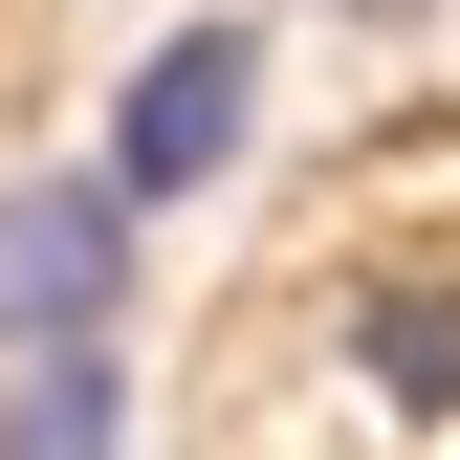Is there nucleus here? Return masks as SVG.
I'll return each instance as SVG.
<instances>
[{
	"label": "nucleus",
	"instance_id": "obj_5",
	"mask_svg": "<svg viewBox=\"0 0 460 460\" xmlns=\"http://www.w3.org/2000/svg\"><path fill=\"white\" fill-rule=\"evenodd\" d=\"M351 22H394V0H351Z\"/></svg>",
	"mask_w": 460,
	"mask_h": 460
},
{
	"label": "nucleus",
	"instance_id": "obj_2",
	"mask_svg": "<svg viewBox=\"0 0 460 460\" xmlns=\"http://www.w3.org/2000/svg\"><path fill=\"white\" fill-rule=\"evenodd\" d=\"M66 329H132V198L88 176H0V351H66Z\"/></svg>",
	"mask_w": 460,
	"mask_h": 460
},
{
	"label": "nucleus",
	"instance_id": "obj_1",
	"mask_svg": "<svg viewBox=\"0 0 460 460\" xmlns=\"http://www.w3.org/2000/svg\"><path fill=\"white\" fill-rule=\"evenodd\" d=\"M242 132H263V22H176V44H132V88H110V198H219L242 176Z\"/></svg>",
	"mask_w": 460,
	"mask_h": 460
},
{
	"label": "nucleus",
	"instance_id": "obj_3",
	"mask_svg": "<svg viewBox=\"0 0 460 460\" xmlns=\"http://www.w3.org/2000/svg\"><path fill=\"white\" fill-rule=\"evenodd\" d=\"M0 460H132V329L0 351Z\"/></svg>",
	"mask_w": 460,
	"mask_h": 460
},
{
	"label": "nucleus",
	"instance_id": "obj_4",
	"mask_svg": "<svg viewBox=\"0 0 460 460\" xmlns=\"http://www.w3.org/2000/svg\"><path fill=\"white\" fill-rule=\"evenodd\" d=\"M329 351H351L394 417H460V285H438V263H373L351 307H329Z\"/></svg>",
	"mask_w": 460,
	"mask_h": 460
}]
</instances>
